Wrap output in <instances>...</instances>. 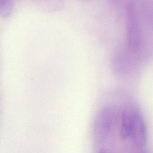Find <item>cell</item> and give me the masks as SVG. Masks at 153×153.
Listing matches in <instances>:
<instances>
[{
  "mask_svg": "<svg viewBox=\"0 0 153 153\" xmlns=\"http://www.w3.org/2000/svg\"><path fill=\"white\" fill-rule=\"evenodd\" d=\"M11 1L7 0H0V14L4 17L10 15L12 10Z\"/></svg>",
  "mask_w": 153,
  "mask_h": 153,
  "instance_id": "5",
  "label": "cell"
},
{
  "mask_svg": "<svg viewBox=\"0 0 153 153\" xmlns=\"http://www.w3.org/2000/svg\"><path fill=\"white\" fill-rule=\"evenodd\" d=\"M116 109L112 106L102 109L95 120L94 132L97 141L102 142L109 136L116 120Z\"/></svg>",
  "mask_w": 153,
  "mask_h": 153,
  "instance_id": "1",
  "label": "cell"
},
{
  "mask_svg": "<svg viewBox=\"0 0 153 153\" xmlns=\"http://www.w3.org/2000/svg\"><path fill=\"white\" fill-rule=\"evenodd\" d=\"M127 36L129 50L131 52H135L139 47L140 39L137 14L131 4L127 7Z\"/></svg>",
  "mask_w": 153,
  "mask_h": 153,
  "instance_id": "2",
  "label": "cell"
},
{
  "mask_svg": "<svg viewBox=\"0 0 153 153\" xmlns=\"http://www.w3.org/2000/svg\"><path fill=\"white\" fill-rule=\"evenodd\" d=\"M134 111L133 110H125L123 113L121 123L120 135L122 139L126 140L130 138Z\"/></svg>",
  "mask_w": 153,
  "mask_h": 153,
  "instance_id": "4",
  "label": "cell"
},
{
  "mask_svg": "<svg viewBox=\"0 0 153 153\" xmlns=\"http://www.w3.org/2000/svg\"><path fill=\"white\" fill-rule=\"evenodd\" d=\"M131 138L139 147H143L146 141V130L143 117L139 112L134 111Z\"/></svg>",
  "mask_w": 153,
  "mask_h": 153,
  "instance_id": "3",
  "label": "cell"
},
{
  "mask_svg": "<svg viewBox=\"0 0 153 153\" xmlns=\"http://www.w3.org/2000/svg\"><path fill=\"white\" fill-rule=\"evenodd\" d=\"M99 153H105V152H104V151H101L99 152Z\"/></svg>",
  "mask_w": 153,
  "mask_h": 153,
  "instance_id": "6",
  "label": "cell"
}]
</instances>
